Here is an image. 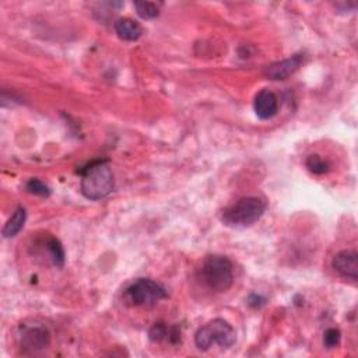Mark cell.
<instances>
[{
	"mask_svg": "<svg viewBox=\"0 0 358 358\" xmlns=\"http://www.w3.org/2000/svg\"><path fill=\"white\" fill-rule=\"evenodd\" d=\"M80 189L84 197L90 200H101L114 191V172L107 160H96L82 171Z\"/></svg>",
	"mask_w": 358,
	"mask_h": 358,
	"instance_id": "6da1fadb",
	"label": "cell"
},
{
	"mask_svg": "<svg viewBox=\"0 0 358 358\" xmlns=\"http://www.w3.org/2000/svg\"><path fill=\"white\" fill-rule=\"evenodd\" d=\"M202 283L214 292H225L234 283V266L225 256H207L200 267Z\"/></svg>",
	"mask_w": 358,
	"mask_h": 358,
	"instance_id": "7a4b0ae2",
	"label": "cell"
},
{
	"mask_svg": "<svg viewBox=\"0 0 358 358\" xmlns=\"http://www.w3.org/2000/svg\"><path fill=\"white\" fill-rule=\"evenodd\" d=\"M237 341V333L234 327L224 319H213L202 326L195 334V344L199 350L207 351L213 345L220 348H230Z\"/></svg>",
	"mask_w": 358,
	"mask_h": 358,
	"instance_id": "3957f363",
	"label": "cell"
},
{
	"mask_svg": "<svg viewBox=\"0 0 358 358\" xmlns=\"http://www.w3.org/2000/svg\"><path fill=\"white\" fill-rule=\"evenodd\" d=\"M266 202L260 197L248 196L239 199L223 213V223L230 227H249L259 221L266 211Z\"/></svg>",
	"mask_w": 358,
	"mask_h": 358,
	"instance_id": "277c9868",
	"label": "cell"
},
{
	"mask_svg": "<svg viewBox=\"0 0 358 358\" xmlns=\"http://www.w3.org/2000/svg\"><path fill=\"white\" fill-rule=\"evenodd\" d=\"M167 297V290L150 278H137L124 291V299L130 306L151 308Z\"/></svg>",
	"mask_w": 358,
	"mask_h": 358,
	"instance_id": "5b68a950",
	"label": "cell"
},
{
	"mask_svg": "<svg viewBox=\"0 0 358 358\" xmlns=\"http://www.w3.org/2000/svg\"><path fill=\"white\" fill-rule=\"evenodd\" d=\"M51 333L43 323H24L20 327V344L26 350L38 351L50 344Z\"/></svg>",
	"mask_w": 358,
	"mask_h": 358,
	"instance_id": "8992f818",
	"label": "cell"
},
{
	"mask_svg": "<svg viewBox=\"0 0 358 358\" xmlns=\"http://www.w3.org/2000/svg\"><path fill=\"white\" fill-rule=\"evenodd\" d=\"M331 266L337 274L343 278L357 281L358 278V255L355 251H341L331 262Z\"/></svg>",
	"mask_w": 358,
	"mask_h": 358,
	"instance_id": "52a82bcc",
	"label": "cell"
},
{
	"mask_svg": "<svg viewBox=\"0 0 358 358\" xmlns=\"http://www.w3.org/2000/svg\"><path fill=\"white\" fill-rule=\"evenodd\" d=\"M302 61H304V55L297 54L284 61L271 64L270 66L266 68L264 76L270 80H285L301 68Z\"/></svg>",
	"mask_w": 358,
	"mask_h": 358,
	"instance_id": "ba28073f",
	"label": "cell"
},
{
	"mask_svg": "<svg viewBox=\"0 0 358 358\" xmlns=\"http://www.w3.org/2000/svg\"><path fill=\"white\" fill-rule=\"evenodd\" d=\"M253 110L260 121H269L274 118L278 111L277 97L269 90L259 91L253 101Z\"/></svg>",
	"mask_w": 358,
	"mask_h": 358,
	"instance_id": "9c48e42d",
	"label": "cell"
},
{
	"mask_svg": "<svg viewBox=\"0 0 358 358\" xmlns=\"http://www.w3.org/2000/svg\"><path fill=\"white\" fill-rule=\"evenodd\" d=\"M115 27V31L118 34V37L124 41H137L142 36H143V29L142 26L132 20V19H128V17H122V19H118L114 24Z\"/></svg>",
	"mask_w": 358,
	"mask_h": 358,
	"instance_id": "30bf717a",
	"label": "cell"
},
{
	"mask_svg": "<svg viewBox=\"0 0 358 358\" xmlns=\"http://www.w3.org/2000/svg\"><path fill=\"white\" fill-rule=\"evenodd\" d=\"M27 220V211L24 207H19L15 210V213L12 214V217L8 220V223L3 227V237L5 238H13L16 237L24 227Z\"/></svg>",
	"mask_w": 358,
	"mask_h": 358,
	"instance_id": "8fae6325",
	"label": "cell"
},
{
	"mask_svg": "<svg viewBox=\"0 0 358 358\" xmlns=\"http://www.w3.org/2000/svg\"><path fill=\"white\" fill-rule=\"evenodd\" d=\"M150 340L151 341H171V343H177L179 340V334L174 327H168L165 323H156L153 325V327L149 331Z\"/></svg>",
	"mask_w": 358,
	"mask_h": 358,
	"instance_id": "7c38bea8",
	"label": "cell"
},
{
	"mask_svg": "<svg viewBox=\"0 0 358 358\" xmlns=\"http://www.w3.org/2000/svg\"><path fill=\"white\" fill-rule=\"evenodd\" d=\"M45 246H47V251H48V255H50L52 263L57 267H64V264H65V249H64L62 244L57 238L48 237L45 239Z\"/></svg>",
	"mask_w": 358,
	"mask_h": 358,
	"instance_id": "4fadbf2b",
	"label": "cell"
},
{
	"mask_svg": "<svg viewBox=\"0 0 358 358\" xmlns=\"http://www.w3.org/2000/svg\"><path fill=\"white\" fill-rule=\"evenodd\" d=\"M135 9H136V13L139 15V17L143 20H153V19L158 17V15H160L158 6L151 2H136Z\"/></svg>",
	"mask_w": 358,
	"mask_h": 358,
	"instance_id": "5bb4252c",
	"label": "cell"
},
{
	"mask_svg": "<svg viewBox=\"0 0 358 358\" xmlns=\"http://www.w3.org/2000/svg\"><path fill=\"white\" fill-rule=\"evenodd\" d=\"M306 168L316 175H323L330 171V164L318 154H312L306 158Z\"/></svg>",
	"mask_w": 358,
	"mask_h": 358,
	"instance_id": "9a60e30c",
	"label": "cell"
},
{
	"mask_svg": "<svg viewBox=\"0 0 358 358\" xmlns=\"http://www.w3.org/2000/svg\"><path fill=\"white\" fill-rule=\"evenodd\" d=\"M26 189L33 193V195H37V196H41V197H48L51 195V189L47 184H44L41 179H37V178H33L27 182L26 185Z\"/></svg>",
	"mask_w": 358,
	"mask_h": 358,
	"instance_id": "2e32d148",
	"label": "cell"
},
{
	"mask_svg": "<svg viewBox=\"0 0 358 358\" xmlns=\"http://www.w3.org/2000/svg\"><path fill=\"white\" fill-rule=\"evenodd\" d=\"M340 340H341V333L338 329L336 327H330L325 331L323 334V343L327 348H334L340 344Z\"/></svg>",
	"mask_w": 358,
	"mask_h": 358,
	"instance_id": "e0dca14e",
	"label": "cell"
}]
</instances>
